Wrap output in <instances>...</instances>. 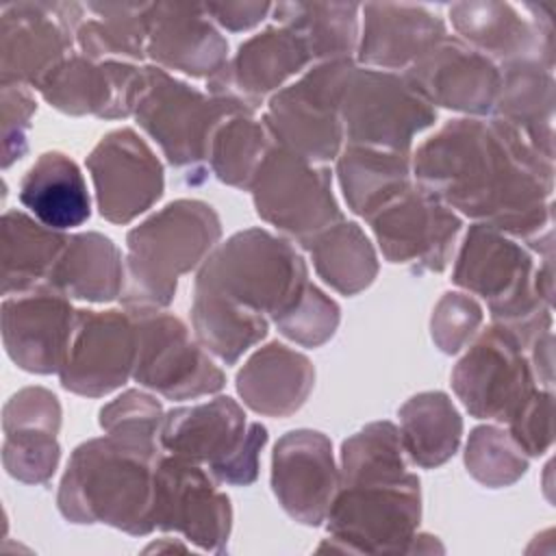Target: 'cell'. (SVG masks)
Segmentation results:
<instances>
[{
  "instance_id": "obj_1",
  "label": "cell",
  "mask_w": 556,
  "mask_h": 556,
  "mask_svg": "<svg viewBox=\"0 0 556 556\" xmlns=\"http://www.w3.org/2000/svg\"><path fill=\"white\" fill-rule=\"evenodd\" d=\"M410 165L421 189L476 224L526 241L552 228L554 161L497 117L443 124Z\"/></svg>"
},
{
  "instance_id": "obj_2",
  "label": "cell",
  "mask_w": 556,
  "mask_h": 556,
  "mask_svg": "<svg viewBox=\"0 0 556 556\" xmlns=\"http://www.w3.org/2000/svg\"><path fill=\"white\" fill-rule=\"evenodd\" d=\"M159 458L109 434L80 443L59 484L61 515L72 523H106L135 536L150 534Z\"/></svg>"
},
{
  "instance_id": "obj_3",
  "label": "cell",
  "mask_w": 556,
  "mask_h": 556,
  "mask_svg": "<svg viewBox=\"0 0 556 556\" xmlns=\"http://www.w3.org/2000/svg\"><path fill=\"white\" fill-rule=\"evenodd\" d=\"M222 222L202 200H174L126 235L122 304L126 311H161L172 304L182 274L200 267L217 248Z\"/></svg>"
},
{
  "instance_id": "obj_4",
  "label": "cell",
  "mask_w": 556,
  "mask_h": 556,
  "mask_svg": "<svg viewBox=\"0 0 556 556\" xmlns=\"http://www.w3.org/2000/svg\"><path fill=\"white\" fill-rule=\"evenodd\" d=\"M534 269L523 245L486 224H473L458 250L452 282L482 295L493 324L508 328L528 350L552 328V306L536 293Z\"/></svg>"
},
{
  "instance_id": "obj_5",
  "label": "cell",
  "mask_w": 556,
  "mask_h": 556,
  "mask_svg": "<svg viewBox=\"0 0 556 556\" xmlns=\"http://www.w3.org/2000/svg\"><path fill=\"white\" fill-rule=\"evenodd\" d=\"M308 285L300 252L263 228L235 232L206 256L195 278V287L219 293L271 321L289 313Z\"/></svg>"
},
{
  "instance_id": "obj_6",
  "label": "cell",
  "mask_w": 556,
  "mask_h": 556,
  "mask_svg": "<svg viewBox=\"0 0 556 556\" xmlns=\"http://www.w3.org/2000/svg\"><path fill=\"white\" fill-rule=\"evenodd\" d=\"M167 454L206 465L224 484L248 486L258 476V454L267 443L261 421L248 424L243 408L228 395L165 413L159 434Z\"/></svg>"
},
{
  "instance_id": "obj_7",
  "label": "cell",
  "mask_w": 556,
  "mask_h": 556,
  "mask_svg": "<svg viewBox=\"0 0 556 556\" xmlns=\"http://www.w3.org/2000/svg\"><path fill=\"white\" fill-rule=\"evenodd\" d=\"M419 519V478L408 471L339 484L326 517L332 549L354 554H406Z\"/></svg>"
},
{
  "instance_id": "obj_8",
  "label": "cell",
  "mask_w": 556,
  "mask_h": 556,
  "mask_svg": "<svg viewBox=\"0 0 556 556\" xmlns=\"http://www.w3.org/2000/svg\"><path fill=\"white\" fill-rule=\"evenodd\" d=\"M239 113L254 111L235 100L202 93L156 65H146V85L132 115L174 167H198L208 161L219 124Z\"/></svg>"
},
{
  "instance_id": "obj_9",
  "label": "cell",
  "mask_w": 556,
  "mask_h": 556,
  "mask_svg": "<svg viewBox=\"0 0 556 556\" xmlns=\"http://www.w3.org/2000/svg\"><path fill=\"white\" fill-rule=\"evenodd\" d=\"M352 67V59L321 61L278 89L263 115L274 141L319 165L337 159L343 141L339 106Z\"/></svg>"
},
{
  "instance_id": "obj_10",
  "label": "cell",
  "mask_w": 556,
  "mask_h": 556,
  "mask_svg": "<svg viewBox=\"0 0 556 556\" xmlns=\"http://www.w3.org/2000/svg\"><path fill=\"white\" fill-rule=\"evenodd\" d=\"M339 113L348 143L402 154H410L415 135L437 122V109L404 74L356 65L348 74Z\"/></svg>"
},
{
  "instance_id": "obj_11",
  "label": "cell",
  "mask_w": 556,
  "mask_h": 556,
  "mask_svg": "<svg viewBox=\"0 0 556 556\" xmlns=\"http://www.w3.org/2000/svg\"><path fill=\"white\" fill-rule=\"evenodd\" d=\"M248 189L261 219L298 243L343 219L330 169L278 143L269 148Z\"/></svg>"
},
{
  "instance_id": "obj_12",
  "label": "cell",
  "mask_w": 556,
  "mask_h": 556,
  "mask_svg": "<svg viewBox=\"0 0 556 556\" xmlns=\"http://www.w3.org/2000/svg\"><path fill=\"white\" fill-rule=\"evenodd\" d=\"M452 389L469 415L508 424L539 387L521 341L493 324L456 363Z\"/></svg>"
},
{
  "instance_id": "obj_13",
  "label": "cell",
  "mask_w": 556,
  "mask_h": 556,
  "mask_svg": "<svg viewBox=\"0 0 556 556\" xmlns=\"http://www.w3.org/2000/svg\"><path fill=\"white\" fill-rule=\"evenodd\" d=\"M137 328L132 378L167 400H193L224 387V371L208 358L174 313L130 311Z\"/></svg>"
},
{
  "instance_id": "obj_14",
  "label": "cell",
  "mask_w": 556,
  "mask_h": 556,
  "mask_svg": "<svg viewBox=\"0 0 556 556\" xmlns=\"http://www.w3.org/2000/svg\"><path fill=\"white\" fill-rule=\"evenodd\" d=\"M85 20L78 2H11L0 7V83L39 87L76 46Z\"/></svg>"
},
{
  "instance_id": "obj_15",
  "label": "cell",
  "mask_w": 556,
  "mask_h": 556,
  "mask_svg": "<svg viewBox=\"0 0 556 556\" xmlns=\"http://www.w3.org/2000/svg\"><path fill=\"white\" fill-rule=\"evenodd\" d=\"M152 521L159 530L180 532L204 552L222 554L228 547L232 506L198 463L161 454L154 467Z\"/></svg>"
},
{
  "instance_id": "obj_16",
  "label": "cell",
  "mask_w": 556,
  "mask_h": 556,
  "mask_svg": "<svg viewBox=\"0 0 556 556\" xmlns=\"http://www.w3.org/2000/svg\"><path fill=\"white\" fill-rule=\"evenodd\" d=\"M369 226L393 265H406L413 271H443L452 258L460 217L430 191L413 182L376 215Z\"/></svg>"
},
{
  "instance_id": "obj_17",
  "label": "cell",
  "mask_w": 556,
  "mask_h": 556,
  "mask_svg": "<svg viewBox=\"0 0 556 556\" xmlns=\"http://www.w3.org/2000/svg\"><path fill=\"white\" fill-rule=\"evenodd\" d=\"M137 328L130 311H76L72 341L59 369L61 387L87 397L119 389L135 369Z\"/></svg>"
},
{
  "instance_id": "obj_18",
  "label": "cell",
  "mask_w": 556,
  "mask_h": 556,
  "mask_svg": "<svg viewBox=\"0 0 556 556\" xmlns=\"http://www.w3.org/2000/svg\"><path fill=\"white\" fill-rule=\"evenodd\" d=\"M87 169L93 180L98 211L113 224L132 222L165 189L161 161L132 128L104 135L87 156Z\"/></svg>"
},
{
  "instance_id": "obj_19",
  "label": "cell",
  "mask_w": 556,
  "mask_h": 556,
  "mask_svg": "<svg viewBox=\"0 0 556 556\" xmlns=\"http://www.w3.org/2000/svg\"><path fill=\"white\" fill-rule=\"evenodd\" d=\"M146 85V67L126 61H93L67 54L37 87L41 98L67 115L122 119L135 113Z\"/></svg>"
},
{
  "instance_id": "obj_20",
  "label": "cell",
  "mask_w": 556,
  "mask_h": 556,
  "mask_svg": "<svg viewBox=\"0 0 556 556\" xmlns=\"http://www.w3.org/2000/svg\"><path fill=\"white\" fill-rule=\"evenodd\" d=\"M76 311L70 298L43 282L2 302V343L9 358L24 371H59L74 332Z\"/></svg>"
},
{
  "instance_id": "obj_21",
  "label": "cell",
  "mask_w": 556,
  "mask_h": 556,
  "mask_svg": "<svg viewBox=\"0 0 556 556\" xmlns=\"http://www.w3.org/2000/svg\"><path fill=\"white\" fill-rule=\"evenodd\" d=\"M271 489L291 519L304 526L326 521L339 489L330 439L306 428L280 437L271 454Z\"/></svg>"
},
{
  "instance_id": "obj_22",
  "label": "cell",
  "mask_w": 556,
  "mask_h": 556,
  "mask_svg": "<svg viewBox=\"0 0 556 556\" xmlns=\"http://www.w3.org/2000/svg\"><path fill=\"white\" fill-rule=\"evenodd\" d=\"M404 78L432 106L486 115L495 106L502 70L460 39L443 37L430 52L404 70Z\"/></svg>"
},
{
  "instance_id": "obj_23",
  "label": "cell",
  "mask_w": 556,
  "mask_h": 556,
  "mask_svg": "<svg viewBox=\"0 0 556 556\" xmlns=\"http://www.w3.org/2000/svg\"><path fill=\"white\" fill-rule=\"evenodd\" d=\"M311 54L306 46L285 26H267L258 35L245 39L235 56L208 78V93L235 100L256 111L261 100L278 91L282 83L300 74Z\"/></svg>"
},
{
  "instance_id": "obj_24",
  "label": "cell",
  "mask_w": 556,
  "mask_h": 556,
  "mask_svg": "<svg viewBox=\"0 0 556 556\" xmlns=\"http://www.w3.org/2000/svg\"><path fill=\"white\" fill-rule=\"evenodd\" d=\"M146 56L165 72L211 78L228 61V41L202 4L150 2Z\"/></svg>"
},
{
  "instance_id": "obj_25",
  "label": "cell",
  "mask_w": 556,
  "mask_h": 556,
  "mask_svg": "<svg viewBox=\"0 0 556 556\" xmlns=\"http://www.w3.org/2000/svg\"><path fill=\"white\" fill-rule=\"evenodd\" d=\"M460 41L495 65L539 61L554 67V33L536 26L508 2L469 0L450 7Z\"/></svg>"
},
{
  "instance_id": "obj_26",
  "label": "cell",
  "mask_w": 556,
  "mask_h": 556,
  "mask_svg": "<svg viewBox=\"0 0 556 556\" xmlns=\"http://www.w3.org/2000/svg\"><path fill=\"white\" fill-rule=\"evenodd\" d=\"M361 11L363 35L356 56L374 70H408L447 37L443 20L419 4L369 2Z\"/></svg>"
},
{
  "instance_id": "obj_27",
  "label": "cell",
  "mask_w": 556,
  "mask_h": 556,
  "mask_svg": "<svg viewBox=\"0 0 556 556\" xmlns=\"http://www.w3.org/2000/svg\"><path fill=\"white\" fill-rule=\"evenodd\" d=\"M315 384L311 361L271 341L256 350L237 374V391L248 408L267 417H289L306 402Z\"/></svg>"
},
{
  "instance_id": "obj_28",
  "label": "cell",
  "mask_w": 556,
  "mask_h": 556,
  "mask_svg": "<svg viewBox=\"0 0 556 556\" xmlns=\"http://www.w3.org/2000/svg\"><path fill=\"white\" fill-rule=\"evenodd\" d=\"M554 67L521 61L502 67L493 113L513 126L539 154L554 161Z\"/></svg>"
},
{
  "instance_id": "obj_29",
  "label": "cell",
  "mask_w": 556,
  "mask_h": 556,
  "mask_svg": "<svg viewBox=\"0 0 556 556\" xmlns=\"http://www.w3.org/2000/svg\"><path fill=\"white\" fill-rule=\"evenodd\" d=\"M20 202L48 228H76L91 215L80 167L63 152H43L20 182Z\"/></svg>"
},
{
  "instance_id": "obj_30",
  "label": "cell",
  "mask_w": 556,
  "mask_h": 556,
  "mask_svg": "<svg viewBox=\"0 0 556 556\" xmlns=\"http://www.w3.org/2000/svg\"><path fill=\"white\" fill-rule=\"evenodd\" d=\"M410 169V154L369 146L348 143L337 156L339 187L348 208L365 219L413 185Z\"/></svg>"
},
{
  "instance_id": "obj_31",
  "label": "cell",
  "mask_w": 556,
  "mask_h": 556,
  "mask_svg": "<svg viewBox=\"0 0 556 556\" xmlns=\"http://www.w3.org/2000/svg\"><path fill=\"white\" fill-rule=\"evenodd\" d=\"M46 282L67 298L111 302L124 289L122 252L100 232L72 235Z\"/></svg>"
},
{
  "instance_id": "obj_32",
  "label": "cell",
  "mask_w": 556,
  "mask_h": 556,
  "mask_svg": "<svg viewBox=\"0 0 556 556\" xmlns=\"http://www.w3.org/2000/svg\"><path fill=\"white\" fill-rule=\"evenodd\" d=\"M70 237L22 211L2 215V293H26L43 285Z\"/></svg>"
},
{
  "instance_id": "obj_33",
  "label": "cell",
  "mask_w": 556,
  "mask_h": 556,
  "mask_svg": "<svg viewBox=\"0 0 556 556\" xmlns=\"http://www.w3.org/2000/svg\"><path fill=\"white\" fill-rule=\"evenodd\" d=\"M358 11L354 2H278L271 13L306 46L313 61L352 59L358 46Z\"/></svg>"
},
{
  "instance_id": "obj_34",
  "label": "cell",
  "mask_w": 556,
  "mask_h": 556,
  "mask_svg": "<svg viewBox=\"0 0 556 556\" xmlns=\"http://www.w3.org/2000/svg\"><path fill=\"white\" fill-rule=\"evenodd\" d=\"M463 434V419L443 391L413 395L400 408V439L404 454L424 469L454 456Z\"/></svg>"
},
{
  "instance_id": "obj_35",
  "label": "cell",
  "mask_w": 556,
  "mask_h": 556,
  "mask_svg": "<svg viewBox=\"0 0 556 556\" xmlns=\"http://www.w3.org/2000/svg\"><path fill=\"white\" fill-rule=\"evenodd\" d=\"M191 324L198 343L232 365L245 350L265 339L269 319L219 293L193 287Z\"/></svg>"
},
{
  "instance_id": "obj_36",
  "label": "cell",
  "mask_w": 556,
  "mask_h": 556,
  "mask_svg": "<svg viewBox=\"0 0 556 556\" xmlns=\"http://www.w3.org/2000/svg\"><path fill=\"white\" fill-rule=\"evenodd\" d=\"M319 278L343 295L367 289L378 274V258L365 230L354 222H337L306 243Z\"/></svg>"
},
{
  "instance_id": "obj_37",
  "label": "cell",
  "mask_w": 556,
  "mask_h": 556,
  "mask_svg": "<svg viewBox=\"0 0 556 556\" xmlns=\"http://www.w3.org/2000/svg\"><path fill=\"white\" fill-rule=\"evenodd\" d=\"M96 17H85L76 30L80 54L93 61H141L148 43L150 2H89Z\"/></svg>"
},
{
  "instance_id": "obj_38",
  "label": "cell",
  "mask_w": 556,
  "mask_h": 556,
  "mask_svg": "<svg viewBox=\"0 0 556 556\" xmlns=\"http://www.w3.org/2000/svg\"><path fill=\"white\" fill-rule=\"evenodd\" d=\"M274 143L269 128L265 122H258L254 113L232 115L224 119L213 135L208 150L211 169L222 182L248 189Z\"/></svg>"
},
{
  "instance_id": "obj_39",
  "label": "cell",
  "mask_w": 556,
  "mask_h": 556,
  "mask_svg": "<svg viewBox=\"0 0 556 556\" xmlns=\"http://www.w3.org/2000/svg\"><path fill=\"white\" fill-rule=\"evenodd\" d=\"M400 430L391 421H374L341 445L339 484L406 473Z\"/></svg>"
},
{
  "instance_id": "obj_40",
  "label": "cell",
  "mask_w": 556,
  "mask_h": 556,
  "mask_svg": "<svg viewBox=\"0 0 556 556\" xmlns=\"http://www.w3.org/2000/svg\"><path fill=\"white\" fill-rule=\"evenodd\" d=\"M467 471L484 486L500 489L517 482L528 469V456L508 430L500 426H478L465 447Z\"/></svg>"
},
{
  "instance_id": "obj_41",
  "label": "cell",
  "mask_w": 556,
  "mask_h": 556,
  "mask_svg": "<svg viewBox=\"0 0 556 556\" xmlns=\"http://www.w3.org/2000/svg\"><path fill=\"white\" fill-rule=\"evenodd\" d=\"M163 417L165 413L156 397L130 389L100 410V426L109 437L141 452L161 456L163 447L159 434Z\"/></svg>"
},
{
  "instance_id": "obj_42",
  "label": "cell",
  "mask_w": 556,
  "mask_h": 556,
  "mask_svg": "<svg viewBox=\"0 0 556 556\" xmlns=\"http://www.w3.org/2000/svg\"><path fill=\"white\" fill-rule=\"evenodd\" d=\"M61 458V445L52 432L4 434L2 463L11 478L26 484H43L52 478Z\"/></svg>"
},
{
  "instance_id": "obj_43",
  "label": "cell",
  "mask_w": 556,
  "mask_h": 556,
  "mask_svg": "<svg viewBox=\"0 0 556 556\" xmlns=\"http://www.w3.org/2000/svg\"><path fill=\"white\" fill-rule=\"evenodd\" d=\"M339 313V304L311 282L298 304L274 324L287 339L304 348H317L334 334Z\"/></svg>"
},
{
  "instance_id": "obj_44",
  "label": "cell",
  "mask_w": 556,
  "mask_h": 556,
  "mask_svg": "<svg viewBox=\"0 0 556 556\" xmlns=\"http://www.w3.org/2000/svg\"><path fill=\"white\" fill-rule=\"evenodd\" d=\"M482 324V306L467 293L447 291L432 311L430 332L437 348L445 354L463 350Z\"/></svg>"
},
{
  "instance_id": "obj_45",
  "label": "cell",
  "mask_w": 556,
  "mask_h": 556,
  "mask_svg": "<svg viewBox=\"0 0 556 556\" xmlns=\"http://www.w3.org/2000/svg\"><path fill=\"white\" fill-rule=\"evenodd\" d=\"M61 428L59 397L43 387H26L11 395L2 408V430L11 432H52Z\"/></svg>"
},
{
  "instance_id": "obj_46",
  "label": "cell",
  "mask_w": 556,
  "mask_h": 556,
  "mask_svg": "<svg viewBox=\"0 0 556 556\" xmlns=\"http://www.w3.org/2000/svg\"><path fill=\"white\" fill-rule=\"evenodd\" d=\"M0 102H2V167L13 165L26 154L28 148V128L30 117L37 111V104L26 85L20 83H0Z\"/></svg>"
},
{
  "instance_id": "obj_47",
  "label": "cell",
  "mask_w": 556,
  "mask_h": 556,
  "mask_svg": "<svg viewBox=\"0 0 556 556\" xmlns=\"http://www.w3.org/2000/svg\"><path fill=\"white\" fill-rule=\"evenodd\" d=\"M552 406V391L536 389L508 421V432L526 456H541L549 450L554 439Z\"/></svg>"
},
{
  "instance_id": "obj_48",
  "label": "cell",
  "mask_w": 556,
  "mask_h": 556,
  "mask_svg": "<svg viewBox=\"0 0 556 556\" xmlns=\"http://www.w3.org/2000/svg\"><path fill=\"white\" fill-rule=\"evenodd\" d=\"M206 15L230 33H241L261 24L274 9L269 2H208Z\"/></svg>"
},
{
  "instance_id": "obj_49",
  "label": "cell",
  "mask_w": 556,
  "mask_h": 556,
  "mask_svg": "<svg viewBox=\"0 0 556 556\" xmlns=\"http://www.w3.org/2000/svg\"><path fill=\"white\" fill-rule=\"evenodd\" d=\"M528 350H532L530 365H532L534 378L543 382V389L552 391V328L539 334Z\"/></svg>"
}]
</instances>
